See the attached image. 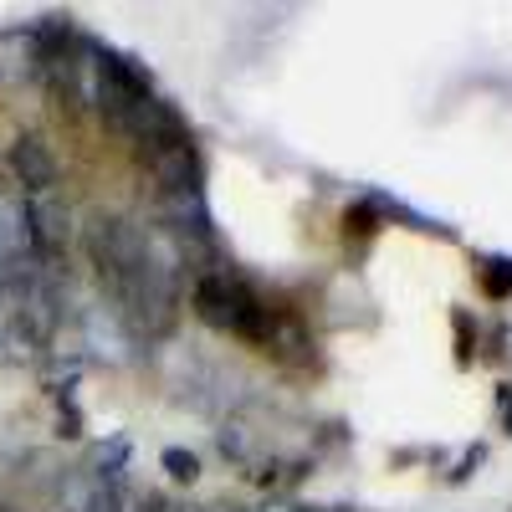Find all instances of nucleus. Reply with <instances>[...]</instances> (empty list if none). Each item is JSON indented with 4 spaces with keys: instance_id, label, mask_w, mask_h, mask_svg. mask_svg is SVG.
Instances as JSON below:
<instances>
[{
    "instance_id": "1",
    "label": "nucleus",
    "mask_w": 512,
    "mask_h": 512,
    "mask_svg": "<svg viewBox=\"0 0 512 512\" xmlns=\"http://www.w3.org/2000/svg\"><path fill=\"white\" fill-rule=\"evenodd\" d=\"M195 313L200 323L221 328V333H236V338H251V344H272L277 338V318L272 308H262V297H256L246 282L236 277H221V272H205L195 282Z\"/></svg>"
},
{
    "instance_id": "2",
    "label": "nucleus",
    "mask_w": 512,
    "mask_h": 512,
    "mask_svg": "<svg viewBox=\"0 0 512 512\" xmlns=\"http://www.w3.org/2000/svg\"><path fill=\"white\" fill-rule=\"evenodd\" d=\"M11 175H16V185H21L26 195H52V185H57V159H52V149L41 144L36 134H21V139L11 144Z\"/></svg>"
},
{
    "instance_id": "3",
    "label": "nucleus",
    "mask_w": 512,
    "mask_h": 512,
    "mask_svg": "<svg viewBox=\"0 0 512 512\" xmlns=\"http://www.w3.org/2000/svg\"><path fill=\"white\" fill-rule=\"evenodd\" d=\"M149 169H154V180L164 185V195H175V200L200 195V159H195L190 139H185V144H169V149H159V154H149Z\"/></svg>"
},
{
    "instance_id": "4",
    "label": "nucleus",
    "mask_w": 512,
    "mask_h": 512,
    "mask_svg": "<svg viewBox=\"0 0 512 512\" xmlns=\"http://www.w3.org/2000/svg\"><path fill=\"white\" fill-rule=\"evenodd\" d=\"M159 461H164V472L175 477V482H195V477H200V461H195V451H180V446H169V451H164Z\"/></svg>"
},
{
    "instance_id": "5",
    "label": "nucleus",
    "mask_w": 512,
    "mask_h": 512,
    "mask_svg": "<svg viewBox=\"0 0 512 512\" xmlns=\"http://www.w3.org/2000/svg\"><path fill=\"white\" fill-rule=\"evenodd\" d=\"M139 512H175V507H164V502H144Z\"/></svg>"
}]
</instances>
